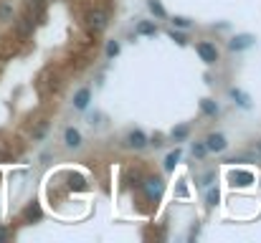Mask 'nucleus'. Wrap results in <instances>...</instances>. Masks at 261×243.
<instances>
[{"label":"nucleus","instance_id":"25","mask_svg":"<svg viewBox=\"0 0 261 243\" xmlns=\"http://www.w3.org/2000/svg\"><path fill=\"white\" fill-rule=\"evenodd\" d=\"M8 236H10V233H8V228H5V226H0V243L8 241Z\"/></svg>","mask_w":261,"mask_h":243},{"label":"nucleus","instance_id":"6","mask_svg":"<svg viewBox=\"0 0 261 243\" xmlns=\"http://www.w3.org/2000/svg\"><path fill=\"white\" fill-rule=\"evenodd\" d=\"M251 182H254V175H251V172H246V170L231 172V185H233V187H249Z\"/></svg>","mask_w":261,"mask_h":243},{"label":"nucleus","instance_id":"14","mask_svg":"<svg viewBox=\"0 0 261 243\" xmlns=\"http://www.w3.org/2000/svg\"><path fill=\"white\" fill-rule=\"evenodd\" d=\"M18 31H20L23 36H28V33L33 31V18H31V15H23V18L18 20Z\"/></svg>","mask_w":261,"mask_h":243},{"label":"nucleus","instance_id":"1","mask_svg":"<svg viewBox=\"0 0 261 243\" xmlns=\"http://www.w3.org/2000/svg\"><path fill=\"white\" fill-rule=\"evenodd\" d=\"M140 187H142V193H145L147 200H155L158 203L163 198V193H165V180L163 177H145L140 182Z\"/></svg>","mask_w":261,"mask_h":243},{"label":"nucleus","instance_id":"5","mask_svg":"<svg viewBox=\"0 0 261 243\" xmlns=\"http://www.w3.org/2000/svg\"><path fill=\"white\" fill-rule=\"evenodd\" d=\"M127 147H132V150H145V147H147V134H145L142 129H132V132L127 134Z\"/></svg>","mask_w":261,"mask_h":243},{"label":"nucleus","instance_id":"16","mask_svg":"<svg viewBox=\"0 0 261 243\" xmlns=\"http://www.w3.org/2000/svg\"><path fill=\"white\" fill-rule=\"evenodd\" d=\"M188 134H190V127H188V124H180V127H175V129H173V140H175V142L188 140Z\"/></svg>","mask_w":261,"mask_h":243},{"label":"nucleus","instance_id":"3","mask_svg":"<svg viewBox=\"0 0 261 243\" xmlns=\"http://www.w3.org/2000/svg\"><path fill=\"white\" fill-rule=\"evenodd\" d=\"M195 51H198V56H200L205 64H216V61H218V48H216L213 43H208V41H200V43L195 46Z\"/></svg>","mask_w":261,"mask_h":243},{"label":"nucleus","instance_id":"27","mask_svg":"<svg viewBox=\"0 0 261 243\" xmlns=\"http://www.w3.org/2000/svg\"><path fill=\"white\" fill-rule=\"evenodd\" d=\"M256 152H259V155H261V145H259V150H256Z\"/></svg>","mask_w":261,"mask_h":243},{"label":"nucleus","instance_id":"10","mask_svg":"<svg viewBox=\"0 0 261 243\" xmlns=\"http://www.w3.org/2000/svg\"><path fill=\"white\" fill-rule=\"evenodd\" d=\"M41 215H43V213H41V205H38V203H31V205L23 210V218H25L28 223H33V221H41Z\"/></svg>","mask_w":261,"mask_h":243},{"label":"nucleus","instance_id":"7","mask_svg":"<svg viewBox=\"0 0 261 243\" xmlns=\"http://www.w3.org/2000/svg\"><path fill=\"white\" fill-rule=\"evenodd\" d=\"M251 43H254V36L244 33V36H236V38L228 43V48H231V51H244V48H249Z\"/></svg>","mask_w":261,"mask_h":243},{"label":"nucleus","instance_id":"24","mask_svg":"<svg viewBox=\"0 0 261 243\" xmlns=\"http://www.w3.org/2000/svg\"><path fill=\"white\" fill-rule=\"evenodd\" d=\"M10 13H13V10H10V5H3V8H0V20H8V18H10Z\"/></svg>","mask_w":261,"mask_h":243},{"label":"nucleus","instance_id":"19","mask_svg":"<svg viewBox=\"0 0 261 243\" xmlns=\"http://www.w3.org/2000/svg\"><path fill=\"white\" fill-rule=\"evenodd\" d=\"M117 53H119V43H117V41H109V43H107V56L114 59Z\"/></svg>","mask_w":261,"mask_h":243},{"label":"nucleus","instance_id":"4","mask_svg":"<svg viewBox=\"0 0 261 243\" xmlns=\"http://www.w3.org/2000/svg\"><path fill=\"white\" fill-rule=\"evenodd\" d=\"M205 147H208V152H223L228 147V142H226V137L221 132H211L205 137Z\"/></svg>","mask_w":261,"mask_h":243},{"label":"nucleus","instance_id":"9","mask_svg":"<svg viewBox=\"0 0 261 243\" xmlns=\"http://www.w3.org/2000/svg\"><path fill=\"white\" fill-rule=\"evenodd\" d=\"M135 33L137 36H158V25L152 20H140L137 28H135Z\"/></svg>","mask_w":261,"mask_h":243},{"label":"nucleus","instance_id":"20","mask_svg":"<svg viewBox=\"0 0 261 243\" xmlns=\"http://www.w3.org/2000/svg\"><path fill=\"white\" fill-rule=\"evenodd\" d=\"M46 129H48V124L41 122V124L36 127V132H33V140H43V137H46Z\"/></svg>","mask_w":261,"mask_h":243},{"label":"nucleus","instance_id":"28","mask_svg":"<svg viewBox=\"0 0 261 243\" xmlns=\"http://www.w3.org/2000/svg\"><path fill=\"white\" fill-rule=\"evenodd\" d=\"M41 3H51V0H41Z\"/></svg>","mask_w":261,"mask_h":243},{"label":"nucleus","instance_id":"13","mask_svg":"<svg viewBox=\"0 0 261 243\" xmlns=\"http://www.w3.org/2000/svg\"><path fill=\"white\" fill-rule=\"evenodd\" d=\"M147 8H150V13H152V15H158V18H168V10L163 8V3H160V0H150V3H147Z\"/></svg>","mask_w":261,"mask_h":243},{"label":"nucleus","instance_id":"2","mask_svg":"<svg viewBox=\"0 0 261 243\" xmlns=\"http://www.w3.org/2000/svg\"><path fill=\"white\" fill-rule=\"evenodd\" d=\"M87 25L91 33H101V31H107V25H109V20H107V13L104 10H91L87 15Z\"/></svg>","mask_w":261,"mask_h":243},{"label":"nucleus","instance_id":"22","mask_svg":"<svg viewBox=\"0 0 261 243\" xmlns=\"http://www.w3.org/2000/svg\"><path fill=\"white\" fill-rule=\"evenodd\" d=\"M218 198H221V195H218V190H208V195H205L208 205H216V203H218Z\"/></svg>","mask_w":261,"mask_h":243},{"label":"nucleus","instance_id":"23","mask_svg":"<svg viewBox=\"0 0 261 243\" xmlns=\"http://www.w3.org/2000/svg\"><path fill=\"white\" fill-rule=\"evenodd\" d=\"M170 38H173L175 43H180V46H185V43H188V38H185L182 33H175V31H170Z\"/></svg>","mask_w":261,"mask_h":243},{"label":"nucleus","instance_id":"21","mask_svg":"<svg viewBox=\"0 0 261 243\" xmlns=\"http://www.w3.org/2000/svg\"><path fill=\"white\" fill-rule=\"evenodd\" d=\"M173 25L175 28H190V20L182 18V15H177V18H173Z\"/></svg>","mask_w":261,"mask_h":243},{"label":"nucleus","instance_id":"15","mask_svg":"<svg viewBox=\"0 0 261 243\" xmlns=\"http://www.w3.org/2000/svg\"><path fill=\"white\" fill-rule=\"evenodd\" d=\"M177 162H180V150H173V152L165 157V172H173Z\"/></svg>","mask_w":261,"mask_h":243},{"label":"nucleus","instance_id":"8","mask_svg":"<svg viewBox=\"0 0 261 243\" xmlns=\"http://www.w3.org/2000/svg\"><path fill=\"white\" fill-rule=\"evenodd\" d=\"M64 142H66V147H82V132L79 129H74V127H69L66 132H64Z\"/></svg>","mask_w":261,"mask_h":243},{"label":"nucleus","instance_id":"26","mask_svg":"<svg viewBox=\"0 0 261 243\" xmlns=\"http://www.w3.org/2000/svg\"><path fill=\"white\" fill-rule=\"evenodd\" d=\"M177 195H180V198H185V195H188V187H185V185H180V187H177Z\"/></svg>","mask_w":261,"mask_h":243},{"label":"nucleus","instance_id":"12","mask_svg":"<svg viewBox=\"0 0 261 243\" xmlns=\"http://www.w3.org/2000/svg\"><path fill=\"white\" fill-rule=\"evenodd\" d=\"M200 112H203L205 117H216V114H218V104H216L213 99H203V101H200Z\"/></svg>","mask_w":261,"mask_h":243},{"label":"nucleus","instance_id":"18","mask_svg":"<svg viewBox=\"0 0 261 243\" xmlns=\"http://www.w3.org/2000/svg\"><path fill=\"white\" fill-rule=\"evenodd\" d=\"M231 96H233V99H239V104H241L244 109H249V96H246V94H241L239 89H231Z\"/></svg>","mask_w":261,"mask_h":243},{"label":"nucleus","instance_id":"17","mask_svg":"<svg viewBox=\"0 0 261 243\" xmlns=\"http://www.w3.org/2000/svg\"><path fill=\"white\" fill-rule=\"evenodd\" d=\"M205 155H208V147H205V142H195V145H193V157L203 160Z\"/></svg>","mask_w":261,"mask_h":243},{"label":"nucleus","instance_id":"11","mask_svg":"<svg viewBox=\"0 0 261 243\" xmlns=\"http://www.w3.org/2000/svg\"><path fill=\"white\" fill-rule=\"evenodd\" d=\"M89 96H91V91H89V89H79V91H76V96H74V106L84 112V109L89 106Z\"/></svg>","mask_w":261,"mask_h":243}]
</instances>
